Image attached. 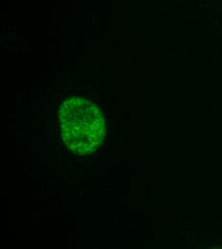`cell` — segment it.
<instances>
[{"label":"cell","mask_w":222,"mask_h":249,"mask_svg":"<svg viewBox=\"0 0 222 249\" xmlns=\"http://www.w3.org/2000/svg\"><path fill=\"white\" fill-rule=\"evenodd\" d=\"M61 135L66 147L78 156L96 152L105 137L104 118L95 104L75 96L65 100L59 111Z\"/></svg>","instance_id":"1"}]
</instances>
